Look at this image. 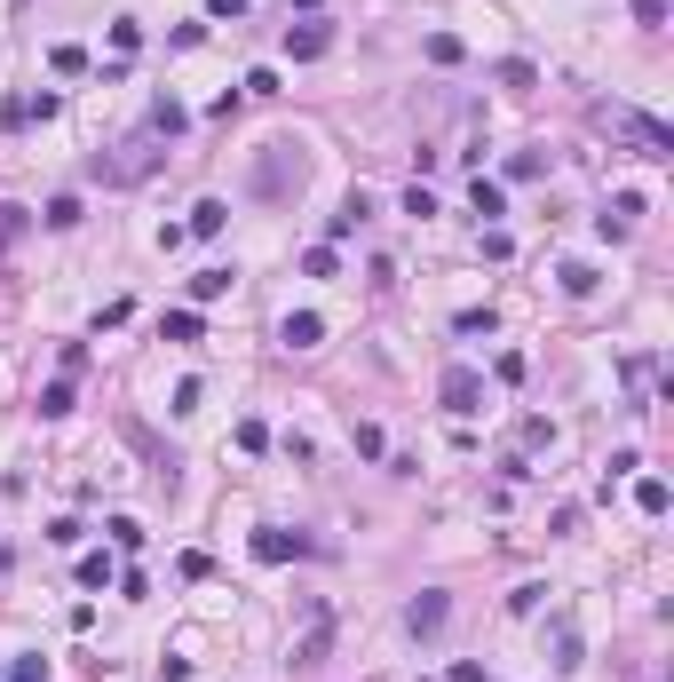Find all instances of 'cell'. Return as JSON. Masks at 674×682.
Wrapping results in <instances>:
<instances>
[{"mask_svg":"<svg viewBox=\"0 0 674 682\" xmlns=\"http://www.w3.org/2000/svg\"><path fill=\"white\" fill-rule=\"evenodd\" d=\"M468 207H476V215H508V199H500V183H484V175L468 183Z\"/></svg>","mask_w":674,"mask_h":682,"instance_id":"obj_13","label":"cell"},{"mask_svg":"<svg viewBox=\"0 0 674 682\" xmlns=\"http://www.w3.org/2000/svg\"><path fill=\"white\" fill-rule=\"evenodd\" d=\"M556 278H563V294H571V302H587V294H595V270H587V262H563Z\"/></svg>","mask_w":674,"mask_h":682,"instance_id":"obj_15","label":"cell"},{"mask_svg":"<svg viewBox=\"0 0 674 682\" xmlns=\"http://www.w3.org/2000/svg\"><path fill=\"white\" fill-rule=\"evenodd\" d=\"M627 8H635V24H651V32L667 24V0H627Z\"/></svg>","mask_w":674,"mask_h":682,"instance_id":"obj_26","label":"cell"},{"mask_svg":"<svg viewBox=\"0 0 674 682\" xmlns=\"http://www.w3.org/2000/svg\"><path fill=\"white\" fill-rule=\"evenodd\" d=\"M112 540L127 548V556H135V548H143V524H135V516H112Z\"/></svg>","mask_w":674,"mask_h":682,"instance_id":"obj_22","label":"cell"},{"mask_svg":"<svg viewBox=\"0 0 674 682\" xmlns=\"http://www.w3.org/2000/svg\"><path fill=\"white\" fill-rule=\"evenodd\" d=\"M151 167H159V135L143 127V135H127V143H112V151H96L88 175H104V183H143Z\"/></svg>","mask_w":674,"mask_h":682,"instance_id":"obj_3","label":"cell"},{"mask_svg":"<svg viewBox=\"0 0 674 682\" xmlns=\"http://www.w3.org/2000/svg\"><path fill=\"white\" fill-rule=\"evenodd\" d=\"M230 294V270H199V278H191V302H223Z\"/></svg>","mask_w":674,"mask_h":682,"instance_id":"obj_17","label":"cell"},{"mask_svg":"<svg viewBox=\"0 0 674 682\" xmlns=\"http://www.w3.org/2000/svg\"><path fill=\"white\" fill-rule=\"evenodd\" d=\"M24 223H32L24 207H0V246H16V238H24Z\"/></svg>","mask_w":674,"mask_h":682,"instance_id":"obj_23","label":"cell"},{"mask_svg":"<svg viewBox=\"0 0 674 682\" xmlns=\"http://www.w3.org/2000/svg\"><path fill=\"white\" fill-rule=\"evenodd\" d=\"M445 682H492V675H484V667H468V659H460V667H452Z\"/></svg>","mask_w":674,"mask_h":682,"instance_id":"obj_27","label":"cell"},{"mask_svg":"<svg viewBox=\"0 0 674 682\" xmlns=\"http://www.w3.org/2000/svg\"><path fill=\"white\" fill-rule=\"evenodd\" d=\"M112 579V556H80V587H104Z\"/></svg>","mask_w":674,"mask_h":682,"instance_id":"obj_25","label":"cell"},{"mask_svg":"<svg viewBox=\"0 0 674 682\" xmlns=\"http://www.w3.org/2000/svg\"><path fill=\"white\" fill-rule=\"evenodd\" d=\"M223 223H230V207H223V199H199L183 230H191V238H223Z\"/></svg>","mask_w":674,"mask_h":682,"instance_id":"obj_10","label":"cell"},{"mask_svg":"<svg viewBox=\"0 0 674 682\" xmlns=\"http://www.w3.org/2000/svg\"><path fill=\"white\" fill-rule=\"evenodd\" d=\"M437 405H445L452 421H476V413H484V373H476V365H445Z\"/></svg>","mask_w":674,"mask_h":682,"instance_id":"obj_4","label":"cell"},{"mask_svg":"<svg viewBox=\"0 0 674 682\" xmlns=\"http://www.w3.org/2000/svg\"><path fill=\"white\" fill-rule=\"evenodd\" d=\"M143 127H151V135L167 143V135H183V127H191V112H183L175 96H159V104H151V119H143Z\"/></svg>","mask_w":674,"mask_h":682,"instance_id":"obj_9","label":"cell"},{"mask_svg":"<svg viewBox=\"0 0 674 682\" xmlns=\"http://www.w3.org/2000/svg\"><path fill=\"white\" fill-rule=\"evenodd\" d=\"M167 341H199L207 326H199V310H167V326H159Z\"/></svg>","mask_w":674,"mask_h":682,"instance_id":"obj_18","label":"cell"},{"mask_svg":"<svg viewBox=\"0 0 674 682\" xmlns=\"http://www.w3.org/2000/svg\"><path fill=\"white\" fill-rule=\"evenodd\" d=\"M64 413H72V381H48L40 389V421H64Z\"/></svg>","mask_w":674,"mask_h":682,"instance_id":"obj_14","label":"cell"},{"mask_svg":"<svg viewBox=\"0 0 674 682\" xmlns=\"http://www.w3.org/2000/svg\"><path fill=\"white\" fill-rule=\"evenodd\" d=\"M207 16H246V0H207Z\"/></svg>","mask_w":674,"mask_h":682,"instance_id":"obj_28","label":"cell"},{"mask_svg":"<svg viewBox=\"0 0 674 682\" xmlns=\"http://www.w3.org/2000/svg\"><path fill=\"white\" fill-rule=\"evenodd\" d=\"M365 215H373V199H365V191H349V199H341V215H326V246H334V238H349Z\"/></svg>","mask_w":674,"mask_h":682,"instance_id":"obj_8","label":"cell"},{"mask_svg":"<svg viewBox=\"0 0 674 682\" xmlns=\"http://www.w3.org/2000/svg\"><path fill=\"white\" fill-rule=\"evenodd\" d=\"M302 183H310V159H302V143H262V151H254V199H262V207H286V199H302Z\"/></svg>","mask_w":674,"mask_h":682,"instance_id":"obj_1","label":"cell"},{"mask_svg":"<svg viewBox=\"0 0 674 682\" xmlns=\"http://www.w3.org/2000/svg\"><path fill=\"white\" fill-rule=\"evenodd\" d=\"M595 127H611V135H627L643 159H674V135H667V119H651V112H627V104H595Z\"/></svg>","mask_w":674,"mask_h":682,"instance_id":"obj_2","label":"cell"},{"mask_svg":"<svg viewBox=\"0 0 674 682\" xmlns=\"http://www.w3.org/2000/svg\"><path fill=\"white\" fill-rule=\"evenodd\" d=\"M445 619H452V603H445V595H437V587L405 603V635H421V643H429V635H445Z\"/></svg>","mask_w":674,"mask_h":682,"instance_id":"obj_5","label":"cell"},{"mask_svg":"<svg viewBox=\"0 0 674 682\" xmlns=\"http://www.w3.org/2000/svg\"><path fill=\"white\" fill-rule=\"evenodd\" d=\"M326 651H334V627L318 619V627L302 635V651H294V667H326Z\"/></svg>","mask_w":674,"mask_h":682,"instance_id":"obj_12","label":"cell"},{"mask_svg":"<svg viewBox=\"0 0 674 682\" xmlns=\"http://www.w3.org/2000/svg\"><path fill=\"white\" fill-rule=\"evenodd\" d=\"M112 48H119V56H135V48H143V24H135V16H119V24H112Z\"/></svg>","mask_w":674,"mask_h":682,"instance_id":"obj_20","label":"cell"},{"mask_svg":"<svg viewBox=\"0 0 674 682\" xmlns=\"http://www.w3.org/2000/svg\"><path fill=\"white\" fill-rule=\"evenodd\" d=\"M40 223H48V230H72V223H80V199H72V191H64V199H48V207H40Z\"/></svg>","mask_w":674,"mask_h":682,"instance_id":"obj_16","label":"cell"},{"mask_svg":"<svg viewBox=\"0 0 674 682\" xmlns=\"http://www.w3.org/2000/svg\"><path fill=\"white\" fill-rule=\"evenodd\" d=\"M48 64H56V72H64V80H72V72H88V48H72V40H64V48H56V56H48Z\"/></svg>","mask_w":674,"mask_h":682,"instance_id":"obj_21","label":"cell"},{"mask_svg":"<svg viewBox=\"0 0 674 682\" xmlns=\"http://www.w3.org/2000/svg\"><path fill=\"white\" fill-rule=\"evenodd\" d=\"M429 64H460V40L452 32H429Z\"/></svg>","mask_w":674,"mask_h":682,"instance_id":"obj_24","label":"cell"},{"mask_svg":"<svg viewBox=\"0 0 674 682\" xmlns=\"http://www.w3.org/2000/svg\"><path fill=\"white\" fill-rule=\"evenodd\" d=\"M635 508H643V516H667V484L643 476V484H635Z\"/></svg>","mask_w":674,"mask_h":682,"instance_id":"obj_19","label":"cell"},{"mask_svg":"<svg viewBox=\"0 0 674 682\" xmlns=\"http://www.w3.org/2000/svg\"><path fill=\"white\" fill-rule=\"evenodd\" d=\"M326 48H334V24H318V16H310V24H286V56H294V64H318Z\"/></svg>","mask_w":674,"mask_h":682,"instance_id":"obj_6","label":"cell"},{"mask_svg":"<svg viewBox=\"0 0 674 682\" xmlns=\"http://www.w3.org/2000/svg\"><path fill=\"white\" fill-rule=\"evenodd\" d=\"M254 556L262 564H286V556H302V540L294 532H254Z\"/></svg>","mask_w":674,"mask_h":682,"instance_id":"obj_11","label":"cell"},{"mask_svg":"<svg viewBox=\"0 0 674 682\" xmlns=\"http://www.w3.org/2000/svg\"><path fill=\"white\" fill-rule=\"evenodd\" d=\"M278 341H286V349H318V341H326V318H318V310H302V318H286V326H278Z\"/></svg>","mask_w":674,"mask_h":682,"instance_id":"obj_7","label":"cell"}]
</instances>
